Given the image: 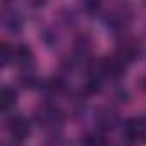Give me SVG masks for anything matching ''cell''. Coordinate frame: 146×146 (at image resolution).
Returning a JSON list of instances; mask_svg holds the SVG:
<instances>
[{
    "mask_svg": "<svg viewBox=\"0 0 146 146\" xmlns=\"http://www.w3.org/2000/svg\"><path fill=\"white\" fill-rule=\"evenodd\" d=\"M122 134L127 143L139 146L146 143V120L143 117H131L125 120Z\"/></svg>",
    "mask_w": 146,
    "mask_h": 146,
    "instance_id": "cell-1",
    "label": "cell"
},
{
    "mask_svg": "<svg viewBox=\"0 0 146 146\" xmlns=\"http://www.w3.org/2000/svg\"><path fill=\"white\" fill-rule=\"evenodd\" d=\"M36 122L45 127V129H58L64 124V113L60 112V108L53 107V105H43L36 110L35 113Z\"/></svg>",
    "mask_w": 146,
    "mask_h": 146,
    "instance_id": "cell-2",
    "label": "cell"
},
{
    "mask_svg": "<svg viewBox=\"0 0 146 146\" xmlns=\"http://www.w3.org/2000/svg\"><path fill=\"white\" fill-rule=\"evenodd\" d=\"M7 131H9V136L14 141L23 143L31 134V122L24 115H12L7 122Z\"/></svg>",
    "mask_w": 146,
    "mask_h": 146,
    "instance_id": "cell-3",
    "label": "cell"
},
{
    "mask_svg": "<svg viewBox=\"0 0 146 146\" xmlns=\"http://www.w3.org/2000/svg\"><path fill=\"white\" fill-rule=\"evenodd\" d=\"M14 60L24 69V70H31L35 65V55L33 50L28 45H17L14 46Z\"/></svg>",
    "mask_w": 146,
    "mask_h": 146,
    "instance_id": "cell-4",
    "label": "cell"
},
{
    "mask_svg": "<svg viewBox=\"0 0 146 146\" xmlns=\"http://www.w3.org/2000/svg\"><path fill=\"white\" fill-rule=\"evenodd\" d=\"M17 103V93L11 86H4L0 90V110L2 112H11L14 105Z\"/></svg>",
    "mask_w": 146,
    "mask_h": 146,
    "instance_id": "cell-5",
    "label": "cell"
},
{
    "mask_svg": "<svg viewBox=\"0 0 146 146\" xmlns=\"http://www.w3.org/2000/svg\"><path fill=\"white\" fill-rule=\"evenodd\" d=\"M98 122H100L102 127L110 129V127L115 125V122H117V115H115L113 112H110V110H100V112H98Z\"/></svg>",
    "mask_w": 146,
    "mask_h": 146,
    "instance_id": "cell-6",
    "label": "cell"
},
{
    "mask_svg": "<svg viewBox=\"0 0 146 146\" xmlns=\"http://www.w3.org/2000/svg\"><path fill=\"white\" fill-rule=\"evenodd\" d=\"M11 60H14V48H11L7 43L0 45V65L5 67Z\"/></svg>",
    "mask_w": 146,
    "mask_h": 146,
    "instance_id": "cell-7",
    "label": "cell"
},
{
    "mask_svg": "<svg viewBox=\"0 0 146 146\" xmlns=\"http://www.w3.org/2000/svg\"><path fill=\"white\" fill-rule=\"evenodd\" d=\"M81 144L83 146H105V141H103L102 136H98L95 132H88V134L83 136Z\"/></svg>",
    "mask_w": 146,
    "mask_h": 146,
    "instance_id": "cell-8",
    "label": "cell"
},
{
    "mask_svg": "<svg viewBox=\"0 0 146 146\" xmlns=\"http://www.w3.org/2000/svg\"><path fill=\"white\" fill-rule=\"evenodd\" d=\"M5 26L9 28V31H19V28H21V21H19V17L14 14H11L9 16V19H5Z\"/></svg>",
    "mask_w": 146,
    "mask_h": 146,
    "instance_id": "cell-9",
    "label": "cell"
}]
</instances>
